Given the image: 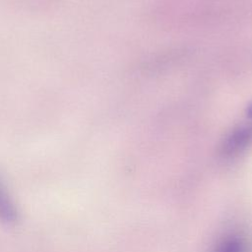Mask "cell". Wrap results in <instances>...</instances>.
<instances>
[{"label":"cell","instance_id":"1","mask_svg":"<svg viewBox=\"0 0 252 252\" xmlns=\"http://www.w3.org/2000/svg\"><path fill=\"white\" fill-rule=\"evenodd\" d=\"M252 143V126H240L224 140L221 155L226 158L238 156Z\"/></svg>","mask_w":252,"mask_h":252},{"label":"cell","instance_id":"2","mask_svg":"<svg viewBox=\"0 0 252 252\" xmlns=\"http://www.w3.org/2000/svg\"><path fill=\"white\" fill-rule=\"evenodd\" d=\"M18 208L7 188L0 182V222L10 224L18 220Z\"/></svg>","mask_w":252,"mask_h":252},{"label":"cell","instance_id":"3","mask_svg":"<svg viewBox=\"0 0 252 252\" xmlns=\"http://www.w3.org/2000/svg\"><path fill=\"white\" fill-rule=\"evenodd\" d=\"M213 252H248L247 244L242 237L230 235L221 239Z\"/></svg>","mask_w":252,"mask_h":252}]
</instances>
